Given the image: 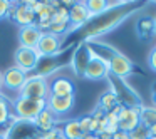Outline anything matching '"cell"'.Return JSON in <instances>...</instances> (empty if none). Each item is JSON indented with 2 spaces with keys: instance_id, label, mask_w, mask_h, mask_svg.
<instances>
[{
  "instance_id": "33",
  "label": "cell",
  "mask_w": 156,
  "mask_h": 139,
  "mask_svg": "<svg viewBox=\"0 0 156 139\" xmlns=\"http://www.w3.org/2000/svg\"><path fill=\"white\" fill-rule=\"evenodd\" d=\"M111 139H129V134L128 132H122V131H118L116 134H112Z\"/></svg>"
},
{
  "instance_id": "15",
  "label": "cell",
  "mask_w": 156,
  "mask_h": 139,
  "mask_svg": "<svg viewBox=\"0 0 156 139\" xmlns=\"http://www.w3.org/2000/svg\"><path fill=\"white\" fill-rule=\"evenodd\" d=\"M42 37V32L39 30L35 25H27V27H20L19 30V42L20 47H29V49H35Z\"/></svg>"
},
{
  "instance_id": "10",
  "label": "cell",
  "mask_w": 156,
  "mask_h": 139,
  "mask_svg": "<svg viewBox=\"0 0 156 139\" xmlns=\"http://www.w3.org/2000/svg\"><path fill=\"white\" fill-rule=\"evenodd\" d=\"M76 85L72 79L66 77V75H55V77L49 79V96L54 97H71L74 96Z\"/></svg>"
},
{
  "instance_id": "14",
  "label": "cell",
  "mask_w": 156,
  "mask_h": 139,
  "mask_svg": "<svg viewBox=\"0 0 156 139\" xmlns=\"http://www.w3.org/2000/svg\"><path fill=\"white\" fill-rule=\"evenodd\" d=\"M108 75H109L108 64H106L104 61H101V59H98V57H92L91 61H89L82 77L89 79V81H101V79H106Z\"/></svg>"
},
{
  "instance_id": "27",
  "label": "cell",
  "mask_w": 156,
  "mask_h": 139,
  "mask_svg": "<svg viewBox=\"0 0 156 139\" xmlns=\"http://www.w3.org/2000/svg\"><path fill=\"white\" fill-rule=\"evenodd\" d=\"M149 137V132H148V127L143 124H139L134 131L129 132V139H148Z\"/></svg>"
},
{
  "instance_id": "21",
  "label": "cell",
  "mask_w": 156,
  "mask_h": 139,
  "mask_svg": "<svg viewBox=\"0 0 156 139\" xmlns=\"http://www.w3.org/2000/svg\"><path fill=\"white\" fill-rule=\"evenodd\" d=\"M136 34L141 39H149L154 34V19L148 17V15L141 17L136 22Z\"/></svg>"
},
{
  "instance_id": "2",
  "label": "cell",
  "mask_w": 156,
  "mask_h": 139,
  "mask_svg": "<svg viewBox=\"0 0 156 139\" xmlns=\"http://www.w3.org/2000/svg\"><path fill=\"white\" fill-rule=\"evenodd\" d=\"M106 79H108V84H109V91L116 96V99L119 101L121 106H124V107H141L143 106L138 92H136L124 79L114 77V75H111V74Z\"/></svg>"
},
{
  "instance_id": "5",
  "label": "cell",
  "mask_w": 156,
  "mask_h": 139,
  "mask_svg": "<svg viewBox=\"0 0 156 139\" xmlns=\"http://www.w3.org/2000/svg\"><path fill=\"white\" fill-rule=\"evenodd\" d=\"M42 55L39 54L37 49H29V47H19L14 54V65L20 69L22 72L29 74V72L35 71L41 62Z\"/></svg>"
},
{
  "instance_id": "37",
  "label": "cell",
  "mask_w": 156,
  "mask_h": 139,
  "mask_svg": "<svg viewBox=\"0 0 156 139\" xmlns=\"http://www.w3.org/2000/svg\"><path fill=\"white\" fill-rule=\"evenodd\" d=\"M4 89V77H2V71H0V92Z\"/></svg>"
},
{
  "instance_id": "20",
  "label": "cell",
  "mask_w": 156,
  "mask_h": 139,
  "mask_svg": "<svg viewBox=\"0 0 156 139\" xmlns=\"http://www.w3.org/2000/svg\"><path fill=\"white\" fill-rule=\"evenodd\" d=\"M59 129H61V134L64 139H81L84 136L81 131V126H79V119H69Z\"/></svg>"
},
{
  "instance_id": "1",
  "label": "cell",
  "mask_w": 156,
  "mask_h": 139,
  "mask_svg": "<svg viewBox=\"0 0 156 139\" xmlns=\"http://www.w3.org/2000/svg\"><path fill=\"white\" fill-rule=\"evenodd\" d=\"M131 12H133V9L126 7V4H124L118 9H111L109 12L99 15V17L91 19V22H89L87 25H84V27L81 29V32H79L81 40L82 42H91L94 37H99V35H104V34H108V32H111L112 29L118 27L126 17H129Z\"/></svg>"
},
{
  "instance_id": "7",
  "label": "cell",
  "mask_w": 156,
  "mask_h": 139,
  "mask_svg": "<svg viewBox=\"0 0 156 139\" xmlns=\"http://www.w3.org/2000/svg\"><path fill=\"white\" fill-rule=\"evenodd\" d=\"M5 139H44V134L35 127L34 122L15 121Z\"/></svg>"
},
{
  "instance_id": "34",
  "label": "cell",
  "mask_w": 156,
  "mask_h": 139,
  "mask_svg": "<svg viewBox=\"0 0 156 139\" xmlns=\"http://www.w3.org/2000/svg\"><path fill=\"white\" fill-rule=\"evenodd\" d=\"M148 132H149V137H156V124H153L151 127H148Z\"/></svg>"
},
{
  "instance_id": "4",
  "label": "cell",
  "mask_w": 156,
  "mask_h": 139,
  "mask_svg": "<svg viewBox=\"0 0 156 139\" xmlns=\"http://www.w3.org/2000/svg\"><path fill=\"white\" fill-rule=\"evenodd\" d=\"M19 97L47 101L49 97V77L45 75H27V81L19 91Z\"/></svg>"
},
{
  "instance_id": "35",
  "label": "cell",
  "mask_w": 156,
  "mask_h": 139,
  "mask_svg": "<svg viewBox=\"0 0 156 139\" xmlns=\"http://www.w3.org/2000/svg\"><path fill=\"white\" fill-rule=\"evenodd\" d=\"M98 136V139H111L112 136L111 134H108V132H101V134H96Z\"/></svg>"
},
{
  "instance_id": "16",
  "label": "cell",
  "mask_w": 156,
  "mask_h": 139,
  "mask_svg": "<svg viewBox=\"0 0 156 139\" xmlns=\"http://www.w3.org/2000/svg\"><path fill=\"white\" fill-rule=\"evenodd\" d=\"M74 96L71 97H54V96H49L47 97V109L52 111L55 116H64L74 107Z\"/></svg>"
},
{
  "instance_id": "28",
  "label": "cell",
  "mask_w": 156,
  "mask_h": 139,
  "mask_svg": "<svg viewBox=\"0 0 156 139\" xmlns=\"http://www.w3.org/2000/svg\"><path fill=\"white\" fill-rule=\"evenodd\" d=\"M79 126H81L82 134H91V116H82L79 119Z\"/></svg>"
},
{
  "instance_id": "23",
  "label": "cell",
  "mask_w": 156,
  "mask_h": 139,
  "mask_svg": "<svg viewBox=\"0 0 156 139\" xmlns=\"http://www.w3.org/2000/svg\"><path fill=\"white\" fill-rule=\"evenodd\" d=\"M86 7H87L89 14L92 15V19L99 17V15H102V14L111 10V5H109V2H106V0H87V2H86Z\"/></svg>"
},
{
  "instance_id": "8",
  "label": "cell",
  "mask_w": 156,
  "mask_h": 139,
  "mask_svg": "<svg viewBox=\"0 0 156 139\" xmlns=\"http://www.w3.org/2000/svg\"><path fill=\"white\" fill-rule=\"evenodd\" d=\"M108 69H109V74L111 75L119 77V79H126L133 71H134V65H133V62L129 57H126L124 54L116 50V54L112 55L108 62Z\"/></svg>"
},
{
  "instance_id": "30",
  "label": "cell",
  "mask_w": 156,
  "mask_h": 139,
  "mask_svg": "<svg viewBox=\"0 0 156 139\" xmlns=\"http://www.w3.org/2000/svg\"><path fill=\"white\" fill-rule=\"evenodd\" d=\"M44 139H64V137H62L61 129H59V126H57L55 129H52V131L45 132V134H44Z\"/></svg>"
},
{
  "instance_id": "18",
  "label": "cell",
  "mask_w": 156,
  "mask_h": 139,
  "mask_svg": "<svg viewBox=\"0 0 156 139\" xmlns=\"http://www.w3.org/2000/svg\"><path fill=\"white\" fill-rule=\"evenodd\" d=\"M89 47V52H91L92 57H98L101 61H104L106 64L109 62V59L116 54V49H112L111 45L101 44V42H86Z\"/></svg>"
},
{
  "instance_id": "9",
  "label": "cell",
  "mask_w": 156,
  "mask_h": 139,
  "mask_svg": "<svg viewBox=\"0 0 156 139\" xmlns=\"http://www.w3.org/2000/svg\"><path fill=\"white\" fill-rule=\"evenodd\" d=\"M62 40H64V37H61V35H54L51 32H45V34H42L35 49L39 50V54L42 57H54V55H57L62 50Z\"/></svg>"
},
{
  "instance_id": "17",
  "label": "cell",
  "mask_w": 156,
  "mask_h": 139,
  "mask_svg": "<svg viewBox=\"0 0 156 139\" xmlns=\"http://www.w3.org/2000/svg\"><path fill=\"white\" fill-rule=\"evenodd\" d=\"M34 124H35V127H37L42 134H45V132H49V131H52V129L57 127V116L45 107L44 111L35 117Z\"/></svg>"
},
{
  "instance_id": "32",
  "label": "cell",
  "mask_w": 156,
  "mask_h": 139,
  "mask_svg": "<svg viewBox=\"0 0 156 139\" xmlns=\"http://www.w3.org/2000/svg\"><path fill=\"white\" fill-rule=\"evenodd\" d=\"M15 12H17V4H15V2H12L10 9H9V12H7V19H9V20H14Z\"/></svg>"
},
{
  "instance_id": "39",
  "label": "cell",
  "mask_w": 156,
  "mask_h": 139,
  "mask_svg": "<svg viewBox=\"0 0 156 139\" xmlns=\"http://www.w3.org/2000/svg\"><path fill=\"white\" fill-rule=\"evenodd\" d=\"M0 139H5V137H4V136H0Z\"/></svg>"
},
{
  "instance_id": "19",
  "label": "cell",
  "mask_w": 156,
  "mask_h": 139,
  "mask_svg": "<svg viewBox=\"0 0 156 139\" xmlns=\"http://www.w3.org/2000/svg\"><path fill=\"white\" fill-rule=\"evenodd\" d=\"M35 20H37V17H35L34 12L25 5V2L17 4V12H15L14 22H17L20 27H27V25H35Z\"/></svg>"
},
{
  "instance_id": "6",
  "label": "cell",
  "mask_w": 156,
  "mask_h": 139,
  "mask_svg": "<svg viewBox=\"0 0 156 139\" xmlns=\"http://www.w3.org/2000/svg\"><path fill=\"white\" fill-rule=\"evenodd\" d=\"M91 19L92 15L89 14L86 2H72V5L69 7V32L82 29L91 22Z\"/></svg>"
},
{
  "instance_id": "26",
  "label": "cell",
  "mask_w": 156,
  "mask_h": 139,
  "mask_svg": "<svg viewBox=\"0 0 156 139\" xmlns=\"http://www.w3.org/2000/svg\"><path fill=\"white\" fill-rule=\"evenodd\" d=\"M52 24H66L69 25V7L66 5H59L55 9L54 15H52Z\"/></svg>"
},
{
  "instance_id": "36",
  "label": "cell",
  "mask_w": 156,
  "mask_h": 139,
  "mask_svg": "<svg viewBox=\"0 0 156 139\" xmlns=\"http://www.w3.org/2000/svg\"><path fill=\"white\" fill-rule=\"evenodd\" d=\"M81 139H98V136L96 134H84Z\"/></svg>"
},
{
  "instance_id": "29",
  "label": "cell",
  "mask_w": 156,
  "mask_h": 139,
  "mask_svg": "<svg viewBox=\"0 0 156 139\" xmlns=\"http://www.w3.org/2000/svg\"><path fill=\"white\" fill-rule=\"evenodd\" d=\"M10 5L12 2H9V0H0V19H7V12Z\"/></svg>"
},
{
  "instance_id": "13",
  "label": "cell",
  "mask_w": 156,
  "mask_h": 139,
  "mask_svg": "<svg viewBox=\"0 0 156 139\" xmlns=\"http://www.w3.org/2000/svg\"><path fill=\"white\" fill-rule=\"evenodd\" d=\"M2 77H4V87L9 89V91H20L22 85L27 81V74L22 72L20 69H17L15 65L9 67L7 71L2 72Z\"/></svg>"
},
{
  "instance_id": "22",
  "label": "cell",
  "mask_w": 156,
  "mask_h": 139,
  "mask_svg": "<svg viewBox=\"0 0 156 139\" xmlns=\"http://www.w3.org/2000/svg\"><path fill=\"white\" fill-rule=\"evenodd\" d=\"M119 106V101L116 99V96L112 94L111 91H106L101 94V97H99L98 101V109L99 111H102L106 114V112L112 111V109H116Z\"/></svg>"
},
{
  "instance_id": "24",
  "label": "cell",
  "mask_w": 156,
  "mask_h": 139,
  "mask_svg": "<svg viewBox=\"0 0 156 139\" xmlns=\"http://www.w3.org/2000/svg\"><path fill=\"white\" fill-rule=\"evenodd\" d=\"M12 114H14V111H12V102L0 94V126L10 122Z\"/></svg>"
},
{
  "instance_id": "3",
  "label": "cell",
  "mask_w": 156,
  "mask_h": 139,
  "mask_svg": "<svg viewBox=\"0 0 156 139\" xmlns=\"http://www.w3.org/2000/svg\"><path fill=\"white\" fill-rule=\"evenodd\" d=\"M47 107V101H37V99L17 97L12 102V111H14L17 121H29L34 122L35 117Z\"/></svg>"
},
{
  "instance_id": "38",
  "label": "cell",
  "mask_w": 156,
  "mask_h": 139,
  "mask_svg": "<svg viewBox=\"0 0 156 139\" xmlns=\"http://www.w3.org/2000/svg\"><path fill=\"white\" fill-rule=\"evenodd\" d=\"M154 35H156V19H154Z\"/></svg>"
},
{
  "instance_id": "11",
  "label": "cell",
  "mask_w": 156,
  "mask_h": 139,
  "mask_svg": "<svg viewBox=\"0 0 156 139\" xmlns=\"http://www.w3.org/2000/svg\"><path fill=\"white\" fill-rule=\"evenodd\" d=\"M139 109L141 107H124L122 106L121 111L118 112V127L122 132H131L138 127L139 122Z\"/></svg>"
},
{
  "instance_id": "25",
  "label": "cell",
  "mask_w": 156,
  "mask_h": 139,
  "mask_svg": "<svg viewBox=\"0 0 156 139\" xmlns=\"http://www.w3.org/2000/svg\"><path fill=\"white\" fill-rule=\"evenodd\" d=\"M139 122L146 127H151L153 124H156V107L141 106V109H139Z\"/></svg>"
},
{
  "instance_id": "12",
  "label": "cell",
  "mask_w": 156,
  "mask_h": 139,
  "mask_svg": "<svg viewBox=\"0 0 156 139\" xmlns=\"http://www.w3.org/2000/svg\"><path fill=\"white\" fill-rule=\"evenodd\" d=\"M91 59H92V55H91V52H89L87 44H86V42H81V44L77 45V49L74 50L72 62H71L74 74L76 75H81V77H82V75H84L86 67H87V64H89V61H91Z\"/></svg>"
},
{
  "instance_id": "31",
  "label": "cell",
  "mask_w": 156,
  "mask_h": 139,
  "mask_svg": "<svg viewBox=\"0 0 156 139\" xmlns=\"http://www.w3.org/2000/svg\"><path fill=\"white\" fill-rule=\"evenodd\" d=\"M148 65H149L151 71L156 72V47L153 49V50L149 52V55H148Z\"/></svg>"
}]
</instances>
